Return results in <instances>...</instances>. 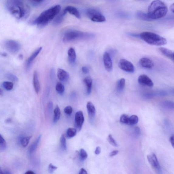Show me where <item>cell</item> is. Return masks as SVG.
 I'll list each match as a JSON object with an SVG mask.
<instances>
[{
	"label": "cell",
	"mask_w": 174,
	"mask_h": 174,
	"mask_svg": "<svg viewBox=\"0 0 174 174\" xmlns=\"http://www.w3.org/2000/svg\"><path fill=\"white\" fill-rule=\"evenodd\" d=\"M67 13L66 11L64 9L62 13L59 14V15L56 16L55 19L54 20L53 25L56 26L60 24L63 21L64 17Z\"/></svg>",
	"instance_id": "cell-21"
},
{
	"label": "cell",
	"mask_w": 174,
	"mask_h": 174,
	"mask_svg": "<svg viewBox=\"0 0 174 174\" xmlns=\"http://www.w3.org/2000/svg\"><path fill=\"white\" fill-rule=\"evenodd\" d=\"M138 118L137 116L133 115L129 118V121L128 125H134L138 123Z\"/></svg>",
	"instance_id": "cell-30"
},
{
	"label": "cell",
	"mask_w": 174,
	"mask_h": 174,
	"mask_svg": "<svg viewBox=\"0 0 174 174\" xmlns=\"http://www.w3.org/2000/svg\"><path fill=\"white\" fill-rule=\"evenodd\" d=\"M79 174H87V171L84 169V168H82V169L80 170L79 172Z\"/></svg>",
	"instance_id": "cell-48"
},
{
	"label": "cell",
	"mask_w": 174,
	"mask_h": 174,
	"mask_svg": "<svg viewBox=\"0 0 174 174\" xmlns=\"http://www.w3.org/2000/svg\"><path fill=\"white\" fill-rule=\"evenodd\" d=\"M170 141L171 142V144H172V146L173 148L174 147V135H173L170 137Z\"/></svg>",
	"instance_id": "cell-47"
},
{
	"label": "cell",
	"mask_w": 174,
	"mask_h": 174,
	"mask_svg": "<svg viewBox=\"0 0 174 174\" xmlns=\"http://www.w3.org/2000/svg\"><path fill=\"white\" fill-rule=\"evenodd\" d=\"M75 125L77 131H80L82 129L84 121L83 113L81 111L77 112L75 116Z\"/></svg>",
	"instance_id": "cell-10"
},
{
	"label": "cell",
	"mask_w": 174,
	"mask_h": 174,
	"mask_svg": "<svg viewBox=\"0 0 174 174\" xmlns=\"http://www.w3.org/2000/svg\"><path fill=\"white\" fill-rule=\"evenodd\" d=\"M162 105L164 108L167 109H173L174 105L173 102L169 101H166L162 102Z\"/></svg>",
	"instance_id": "cell-29"
},
{
	"label": "cell",
	"mask_w": 174,
	"mask_h": 174,
	"mask_svg": "<svg viewBox=\"0 0 174 174\" xmlns=\"http://www.w3.org/2000/svg\"><path fill=\"white\" fill-rule=\"evenodd\" d=\"M57 76L60 80L63 82L67 81L70 77L69 73L61 68L57 70Z\"/></svg>",
	"instance_id": "cell-16"
},
{
	"label": "cell",
	"mask_w": 174,
	"mask_h": 174,
	"mask_svg": "<svg viewBox=\"0 0 174 174\" xmlns=\"http://www.w3.org/2000/svg\"><path fill=\"white\" fill-rule=\"evenodd\" d=\"M41 137V135H39L38 138H37L36 140L31 145L29 150L30 155H31V154H32L35 152L37 147L38 146L39 142L40 141Z\"/></svg>",
	"instance_id": "cell-23"
},
{
	"label": "cell",
	"mask_w": 174,
	"mask_h": 174,
	"mask_svg": "<svg viewBox=\"0 0 174 174\" xmlns=\"http://www.w3.org/2000/svg\"><path fill=\"white\" fill-rule=\"evenodd\" d=\"M68 58L70 63H75L76 59V51L72 48H70L68 51Z\"/></svg>",
	"instance_id": "cell-22"
},
{
	"label": "cell",
	"mask_w": 174,
	"mask_h": 174,
	"mask_svg": "<svg viewBox=\"0 0 174 174\" xmlns=\"http://www.w3.org/2000/svg\"><path fill=\"white\" fill-rule=\"evenodd\" d=\"M31 1L34 2L38 3L43 1L44 0H31Z\"/></svg>",
	"instance_id": "cell-51"
},
{
	"label": "cell",
	"mask_w": 174,
	"mask_h": 174,
	"mask_svg": "<svg viewBox=\"0 0 174 174\" xmlns=\"http://www.w3.org/2000/svg\"><path fill=\"white\" fill-rule=\"evenodd\" d=\"M118 152L119 151L118 150L113 151L110 153V157H113L117 155H118Z\"/></svg>",
	"instance_id": "cell-46"
},
{
	"label": "cell",
	"mask_w": 174,
	"mask_h": 174,
	"mask_svg": "<svg viewBox=\"0 0 174 174\" xmlns=\"http://www.w3.org/2000/svg\"><path fill=\"white\" fill-rule=\"evenodd\" d=\"M7 6L11 15L19 20H23L29 15V8L23 0H8Z\"/></svg>",
	"instance_id": "cell-1"
},
{
	"label": "cell",
	"mask_w": 174,
	"mask_h": 174,
	"mask_svg": "<svg viewBox=\"0 0 174 174\" xmlns=\"http://www.w3.org/2000/svg\"><path fill=\"white\" fill-rule=\"evenodd\" d=\"M103 60L105 70L108 72H111L113 69V63L109 53L107 52L104 53L103 56Z\"/></svg>",
	"instance_id": "cell-12"
},
{
	"label": "cell",
	"mask_w": 174,
	"mask_h": 174,
	"mask_svg": "<svg viewBox=\"0 0 174 174\" xmlns=\"http://www.w3.org/2000/svg\"><path fill=\"white\" fill-rule=\"evenodd\" d=\"M158 50L162 55L174 62V55L173 51L164 47L159 48L158 49Z\"/></svg>",
	"instance_id": "cell-14"
},
{
	"label": "cell",
	"mask_w": 174,
	"mask_h": 174,
	"mask_svg": "<svg viewBox=\"0 0 174 174\" xmlns=\"http://www.w3.org/2000/svg\"><path fill=\"white\" fill-rule=\"evenodd\" d=\"M42 49V47H40L38 49H36L35 52H34L30 56V57L28 59L26 62V66L27 67H29L34 60L36 57L38 56L40 52Z\"/></svg>",
	"instance_id": "cell-20"
},
{
	"label": "cell",
	"mask_w": 174,
	"mask_h": 174,
	"mask_svg": "<svg viewBox=\"0 0 174 174\" xmlns=\"http://www.w3.org/2000/svg\"><path fill=\"white\" fill-rule=\"evenodd\" d=\"M65 10L67 12L70 13L71 15L75 16L77 19L81 18V15L79 11L75 7L73 6H68L65 8Z\"/></svg>",
	"instance_id": "cell-19"
},
{
	"label": "cell",
	"mask_w": 174,
	"mask_h": 174,
	"mask_svg": "<svg viewBox=\"0 0 174 174\" xmlns=\"http://www.w3.org/2000/svg\"><path fill=\"white\" fill-rule=\"evenodd\" d=\"M118 67L125 72L132 73L135 72V67L133 64L126 59H121L119 62Z\"/></svg>",
	"instance_id": "cell-8"
},
{
	"label": "cell",
	"mask_w": 174,
	"mask_h": 174,
	"mask_svg": "<svg viewBox=\"0 0 174 174\" xmlns=\"http://www.w3.org/2000/svg\"><path fill=\"white\" fill-rule=\"evenodd\" d=\"M7 78L13 82H17L19 80L18 77L12 73H8L6 76Z\"/></svg>",
	"instance_id": "cell-38"
},
{
	"label": "cell",
	"mask_w": 174,
	"mask_h": 174,
	"mask_svg": "<svg viewBox=\"0 0 174 174\" xmlns=\"http://www.w3.org/2000/svg\"><path fill=\"white\" fill-rule=\"evenodd\" d=\"M3 94V92L2 90L0 88V96H2Z\"/></svg>",
	"instance_id": "cell-53"
},
{
	"label": "cell",
	"mask_w": 174,
	"mask_h": 174,
	"mask_svg": "<svg viewBox=\"0 0 174 174\" xmlns=\"http://www.w3.org/2000/svg\"><path fill=\"white\" fill-rule=\"evenodd\" d=\"M61 9L60 5H57L51 7L43 12L34 21L33 24H36L40 27L46 26L58 15Z\"/></svg>",
	"instance_id": "cell-2"
},
{
	"label": "cell",
	"mask_w": 174,
	"mask_h": 174,
	"mask_svg": "<svg viewBox=\"0 0 174 174\" xmlns=\"http://www.w3.org/2000/svg\"><path fill=\"white\" fill-rule=\"evenodd\" d=\"M139 37L149 45L155 46L164 45L167 43V41L163 37L158 34L145 31L141 33Z\"/></svg>",
	"instance_id": "cell-4"
},
{
	"label": "cell",
	"mask_w": 174,
	"mask_h": 174,
	"mask_svg": "<svg viewBox=\"0 0 174 174\" xmlns=\"http://www.w3.org/2000/svg\"><path fill=\"white\" fill-rule=\"evenodd\" d=\"M117 16L121 18H128L129 17V15L128 14L122 12H118L117 13Z\"/></svg>",
	"instance_id": "cell-41"
},
{
	"label": "cell",
	"mask_w": 174,
	"mask_h": 174,
	"mask_svg": "<svg viewBox=\"0 0 174 174\" xmlns=\"http://www.w3.org/2000/svg\"><path fill=\"white\" fill-rule=\"evenodd\" d=\"M57 167L51 163L49 165V167H48V172L50 173H53L57 169Z\"/></svg>",
	"instance_id": "cell-39"
},
{
	"label": "cell",
	"mask_w": 174,
	"mask_h": 174,
	"mask_svg": "<svg viewBox=\"0 0 174 174\" xmlns=\"http://www.w3.org/2000/svg\"><path fill=\"white\" fill-rule=\"evenodd\" d=\"M2 85L5 90L8 91L12 90L13 87V83L10 82H4L3 83Z\"/></svg>",
	"instance_id": "cell-33"
},
{
	"label": "cell",
	"mask_w": 174,
	"mask_h": 174,
	"mask_svg": "<svg viewBox=\"0 0 174 174\" xmlns=\"http://www.w3.org/2000/svg\"><path fill=\"white\" fill-rule=\"evenodd\" d=\"M87 107L88 116L90 120L92 121L96 115L95 107L92 103L90 102H87Z\"/></svg>",
	"instance_id": "cell-15"
},
{
	"label": "cell",
	"mask_w": 174,
	"mask_h": 174,
	"mask_svg": "<svg viewBox=\"0 0 174 174\" xmlns=\"http://www.w3.org/2000/svg\"><path fill=\"white\" fill-rule=\"evenodd\" d=\"M170 10L171 11H172L173 13H174V4H172V5H170Z\"/></svg>",
	"instance_id": "cell-49"
},
{
	"label": "cell",
	"mask_w": 174,
	"mask_h": 174,
	"mask_svg": "<svg viewBox=\"0 0 174 174\" xmlns=\"http://www.w3.org/2000/svg\"><path fill=\"white\" fill-rule=\"evenodd\" d=\"M73 109L70 106H68L65 108L64 112L67 115H70L73 112Z\"/></svg>",
	"instance_id": "cell-40"
},
{
	"label": "cell",
	"mask_w": 174,
	"mask_h": 174,
	"mask_svg": "<svg viewBox=\"0 0 174 174\" xmlns=\"http://www.w3.org/2000/svg\"><path fill=\"white\" fill-rule=\"evenodd\" d=\"M2 170H1V167H0V174H2Z\"/></svg>",
	"instance_id": "cell-55"
},
{
	"label": "cell",
	"mask_w": 174,
	"mask_h": 174,
	"mask_svg": "<svg viewBox=\"0 0 174 174\" xmlns=\"http://www.w3.org/2000/svg\"><path fill=\"white\" fill-rule=\"evenodd\" d=\"M94 34L81 32L76 30L67 31L64 36L63 40L64 42H68L79 39H88L94 37Z\"/></svg>",
	"instance_id": "cell-5"
},
{
	"label": "cell",
	"mask_w": 174,
	"mask_h": 174,
	"mask_svg": "<svg viewBox=\"0 0 174 174\" xmlns=\"http://www.w3.org/2000/svg\"><path fill=\"white\" fill-rule=\"evenodd\" d=\"M33 84L35 92L38 94L40 90V84L39 81L38 73L36 71L33 74Z\"/></svg>",
	"instance_id": "cell-17"
},
{
	"label": "cell",
	"mask_w": 174,
	"mask_h": 174,
	"mask_svg": "<svg viewBox=\"0 0 174 174\" xmlns=\"http://www.w3.org/2000/svg\"><path fill=\"white\" fill-rule=\"evenodd\" d=\"M136 18L141 20L151 22L154 21V20L150 18L148 13H145L141 11H138L136 14Z\"/></svg>",
	"instance_id": "cell-18"
},
{
	"label": "cell",
	"mask_w": 174,
	"mask_h": 174,
	"mask_svg": "<svg viewBox=\"0 0 174 174\" xmlns=\"http://www.w3.org/2000/svg\"><path fill=\"white\" fill-rule=\"evenodd\" d=\"M134 134L136 136H139L141 134V129L138 127H136L134 129Z\"/></svg>",
	"instance_id": "cell-42"
},
{
	"label": "cell",
	"mask_w": 174,
	"mask_h": 174,
	"mask_svg": "<svg viewBox=\"0 0 174 174\" xmlns=\"http://www.w3.org/2000/svg\"><path fill=\"white\" fill-rule=\"evenodd\" d=\"M82 72L85 74H87L89 72V69L87 67H83L82 68Z\"/></svg>",
	"instance_id": "cell-44"
},
{
	"label": "cell",
	"mask_w": 174,
	"mask_h": 174,
	"mask_svg": "<svg viewBox=\"0 0 174 174\" xmlns=\"http://www.w3.org/2000/svg\"><path fill=\"white\" fill-rule=\"evenodd\" d=\"M84 81L87 86V93L89 95L92 91L93 83L92 79L90 77H87L84 79Z\"/></svg>",
	"instance_id": "cell-24"
},
{
	"label": "cell",
	"mask_w": 174,
	"mask_h": 174,
	"mask_svg": "<svg viewBox=\"0 0 174 174\" xmlns=\"http://www.w3.org/2000/svg\"><path fill=\"white\" fill-rule=\"evenodd\" d=\"M56 90L60 94H62L65 90V88L61 82H58L56 85Z\"/></svg>",
	"instance_id": "cell-32"
},
{
	"label": "cell",
	"mask_w": 174,
	"mask_h": 174,
	"mask_svg": "<svg viewBox=\"0 0 174 174\" xmlns=\"http://www.w3.org/2000/svg\"><path fill=\"white\" fill-rule=\"evenodd\" d=\"M125 84V80L124 78L119 80L117 85V89L119 92H122L124 89Z\"/></svg>",
	"instance_id": "cell-26"
},
{
	"label": "cell",
	"mask_w": 174,
	"mask_h": 174,
	"mask_svg": "<svg viewBox=\"0 0 174 174\" xmlns=\"http://www.w3.org/2000/svg\"><path fill=\"white\" fill-rule=\"evenodd\" d=\"M129 117L128 115L125 114H124L121 116L120 119V121L121 123L128 125V121H129Z\"/></svg>",
	"instance_id": "cell-36"
},
{
	"label": "cell",
	"mask_w": 174,
	"mask_h": 174,
	"mask_svg": "<svg viewBox=\"0 0 174 174\" xmlns=\"http://www.w3.org/2000/svg\"><path fill=\"white\" fill-rule=\"evenodd\" d=\"M26 174H34L35 173L33 171L31 170H29L27 171V172L25 173Z\"/></svg>",
	"instance_id": "cell-50"
},
{
	"label": "cell",
	"mask_w": 174,
	"mask_h": 174,
	"mask_svg": "<svg viewBox=\"0 0 174 174\" xmlns=\"http://www.w3.org/2000/svg\"><path fill=\"white\" fill-rule=\"evenodd\" d=\"M139 63L142 67L147 69H152L154 67L153 62L151 59L147 58H141L139 60Z\"/></svg>",
	"instance_id": "cell-13"
},
{
	"label": "cell",
	"mask_w": 174,
	"mask_h": 174,
	"mask_svg": "<svg viewBox=\"0 0 174 174\" xmlns=\"http://www.w3.org/2000/svg\"><path fill=\"white\" fill-rule=\"evenodd\" d=\"M85 13L88 18L93 22H103L106 21L105 17L99 10L95 9H88Z\"/></svg>",
	"instance_id": "cell-6"
},
{
	"label": "cell",
	"mask_w": 174,
	"mask_h": 174,
	"mask_svg": "<svg viewBox=\"0 0 174 174\" xmlns=\"http://www.w3.org/2000/svg\"><path fill=\"white\" fill-rule=\"evenodd\" d=\"M5 46L9 52L12 53H18L21 48L20 44L13 40H8L5 42Z\"/></svg>",
	"instance_id": "cell-7"
},
{
	"label": "cell",
	"mask_w": 174,
	"mask_h": 174,
	"mask_svg": "<svg viewBox=\"0 0 174 174\" xmlns=\"http://www.w3.org/2000/svg\"><path fill=\"white\" fill-rule=\"evenodd\" d=\"M32 138L31 136H28L23 137L20 139V143L23 147H26L29 144L31 138Z\"/></svg>",
	"instance_id": "cell-28"
},
{
	"label": "cell",
	"mask_w": 174,
	"mask_h": 174,
	"mask_svg": "<svg viewBox=\"0 0 174 174\" xmlns=\"http://www.w3.org/2000/svg\"><path fill=\"white\" fill-rule=\"evenodd\" d=\"M101 152V149L100 147H97L96 148L95 153L96 155H98Z\"/></svg>",
	"instance_id": "cell-45"
},
{
	"label": "cell",
	"mask_w": 174,
	"mask_h": 174,
	"mask_svg": "<svg viewBox=\"0 0 174 174\" xmlns=\"http://www.w3.org/2000/svg\"><path fill=\"white\" fill-rule=\"evenodd\" d=\"M111 1H115V0H111Z\"/></svg>",
	"instance_id": "cell-56"
},
{
	"label": "cell",
	"mask_w": 174,
	"mask_h": 174,
	"mask_svg": "<svg viewBox=\"0 0 174 174\" xmlns=\"http://www.w3.org/2000/svg\"><path fill=\"white\" fill-rule=\"evenodd\" d=\"M107 139L108 142L113 146L115 147H118V144L117 143L115 140L113 138L112 135H110L108 136Z\"/></svg>",
	"instance_id": "cell-37"
},
{
	"label": "cell",
	"mask_w": 174,
	"mask_h": 174,
	"mask_svg": "<svg viewBox=\"0 0 174 174\" xmlns=\"http://www.w3.org/2000/svg\"><path fill=\"white\" fill-rule=\"evenodd\" d=\"M60 140L62 149L64 150H65L67 149V142L66 139L64 134L62 135Z\"/></svg>",
	"instance_id": "cell-34"
},
{
	"label": "cell",
	"mask_w": 174,
	"mask_h": 174,
	"mask_svg": "<svg viewBox=\"0 0 174 174\" xmlns=\"http://www.w3.org/2000/svg\"><path fill=\"white\" fill-rule=\"evenodd\" d=\"M77 132L76 128H69L67 129V136L68 138H71L75 136Z\"/></svg>",
	"instance_id": "cell-27"
},
{
	"label": "cell",
	"mask_w": 174,
	"mask_h": 174,
	"mask_svg": "<svg viewBox=\"0 0 174 174\" xmlns=\"http://www.w3.org/2000/svg\"><path fill=\"white\" fill-rule=\"evenodd\" d=\"M138 81V83L142 86L152 87L154 85L152 80L149 77L145 74L142 75L139 77Z\"/></svg>",
	"instance_id": "cell-11"
},
{
	"label": "cell",
	"mask_w": 174,
	"mask_h": 174,
	"mask_svg": "<svg viewBox=\"0 0 174 174\" xmlns=\"http://www.w3.org/2000/svg\"><path fill=\"white\" fill-rule=\"evenodd\" d=\"M80 157L82 161H84L88 157L87 154L84 149H81L79 153Z\"/></svg>",
	"instance_id": "cell-35"
},
{
	"label": "cell",
	"mask_w": 174,
	"mask_h": 174,
	"mask_svg": "<svg viewBox=\"0 0 174 174\" xmlns=\"http://www.w3.org/2000/svg\"><path fill=\"white\" fill-rule=\"evenodd\" d=\"M54 113L53 122L55 124L59 120L61 116V111L58 105H56L55 109L54 110Z\"/></svg>",
	"instance_id": "cell-25"
},
{
	"label": "cell",
	"mask_w": 174,
	"mask_h": 174,
	"mask_svg": "<svg viewBox=\"0 0 174 174\" xmlns=\"http://www.w3.org/2000/svg\"><path fill=\"white\" fill-rule=\"evenodd\" d=\"M168 8L166 5L160 0H155L148 8V15L154 20L162 18L166 15Z\"/></svg>",
	"instance_id": "cell-3"
},
{
	"label": "cell",
	"mask_w": 174,
	"mask_h": 174,
	"mask_svg": "<svg viewBox=\"0 0 174 174\" xmlns=\"http://www.w3.org/2000/svg\"><path fill=\"white\" fill-rule=\"evenodd\" d=\"M7 144L5 139L0 134V151L4 152L6 149Z\"/></svg>",
	"instance_id": "cell-31"
},
{
	"label": "cell",
	"mask_w": 174,
	"mask_h": 174,
	"mask_svg": "<svg viewBox=\"0 0 174 174\" xmlns=\"http://www.w3.org/2000/svg\"><path fill=\"white\" fill-rule=\"evenodd\" d=\"M147 158L148 162L155 172L158 174H162V168L155 154L152 153L151 155H148Z\"/></svg>",
	"instance_id": "cell-9"
},
{
	"label": "cell",
	"mask_w": 174,
	"mask_h": 174,
	"mask_svg": "<svg viewBox=\"0 0 174 174\" xmlns=\"http://www.w3.org/2000/svg\"><path fill=\"white\" fill-rule=\"evenodd\" d=\"M19 58L20 59H22L23 58V56L22 55L19 56Z\"/></svg>",
	"instance_id": "cell-54"
},
{
	"label": "cell",
	"mask_w": 174,
	"mask_h": 174,
	"mask_svg": "<svg viewBox=\"0 0 174 174\" xmlns=\"http://www.w3.org/2000/svg\"><path fill=\"white\" fill-rule=\"evenodd\" d=\"M53 103L52 102H50L48 104V112L50 113L52 112V111L53 110Z\"/></svg>",
	"instance_id": "cell-43"
},
{
	"label": "cell",
	"mask_w": 174,
	"mask_h": 174,
	"mask_svg": "<svg viewBox=\"0 0 174 174\" xmlns=\"http://www.w3.org/2000/svg\"><path fill=\"white\" fill-rule=\"evenodd\" d=\"M11 121V119L10 118H8L5 121V122H6V123H10Z\"/></svg>",
	"instance_id": "cell-52"
}]
</instances>
